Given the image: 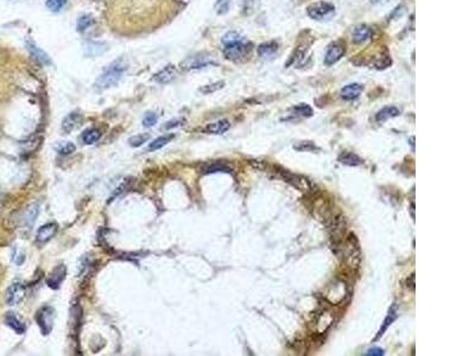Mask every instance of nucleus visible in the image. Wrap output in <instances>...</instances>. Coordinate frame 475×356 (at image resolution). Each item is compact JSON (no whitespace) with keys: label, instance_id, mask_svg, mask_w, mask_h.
Wrapping results in <instances>:
<instances>
[{"label":"nucleus","instance_id":"obj_1","mask_svg":"<svg viewBox=\"0 0 475 356\" xmlns=\"http://www.w3.org/2000/svg\"><path fill=\"white\" fill-rule=\"evenodd\" d=\"M126 69V62L124 59H116L112 64H109L108 68L98 77L97 82H95V88L98 91H106L110 87L118 85V82L122 79Z\"/></svg>","mask_w":475,"mask_h":356},{"label":"nucleus","instance_id":"obj_2","mask_svg":"<svg viewBox=\"0 0 475 356\" xmlns=\"http://www.w3.org/2000/svg\"><path fill=\"white\" fill-rule=\"evenodd\" d=\"M342 258L351 268H358L361 262V250L359 241L354 234H349L339 247Z\"/></svg>","mask_w":475,"mask_h":356},{"label":"nucleus","instance_id":"obj_3","mask_svg":"<svg viewBox=\"0 0 475 356\" xmlns=\"http://www.w3.org/2000/svg\"><path fill=\"white\" fill-rule=\"evenodd\" d=\"M251 51L250 44L245 43L243 40L233 42V43L226 44L223 48V55L227 59L233 62H240L247 57Z\"/></svg>","mask_w":475,"mask_h":356},{"label":"nucleus","instance_id":"obj_4","mask_svg":"<svg viewBox=\"0 0 475 356\" xmlns=\"http://www.w3.org/2000/svg\"><path fill=\"white\" fill-rule=\"evenodd\" d=\"M308 16L312 19L323 22V20L330 19L335 14V7L333 4L327 1H317L309 5L307 8Z\"/></svg>","mask_w":475,"mask_h":356},{"label":"nucleus","instance_id":"obj_5","mask_svg":"<svg viewBox=\"0 0 475 356\" xmlns=\"http://www.w3.org/2000/svg\"><path fill=\"white\" fill-rule=\"evenodd\" d=\"M279 170L280 171H277V172L279 173L280 177L284 179L285 182H288V183L294 185L296 189H298L300 191H302V193H306V194L310 193V191L313 190L312 183H310V182L308 181L304 176L297 175V173H292L288 171V170L282 169V167H279Z\"/></svg>","mask_w":475,"mask_h":356},{"label":"nucleus","instance_id":"obj_6","mask_svg":"<svg viewBox=\"0 0 475 356\" xmlns=\"http://www.w3.org/2000/svg\"><path fill=\"white\" fill-rule=\"evenodd\" d=\"M346 229H347V218L343 215H337L333 218L330 224V235L333 239V250L340 247L342 242V236L345 235Z\"/></svg>","mask_w":475,"mask_h":356},{"label":"nucleus","instance_id":"obj_7","mask_svg":"<svg viewBox=\"0 0 475 356\" xmlns=\"http://www.w3.org/2000/svg\"><path fill=\"white\" fill-rule=\"evenodd\" d=\"M53 313L55 311L52 306H43L36 313V322L43 335H49L53 327Z\"/></svg>","mask_w":475,"mask_h":356},{"label":"nucleus","instance_id":"obj_8","mask_svg":"<svg viewBox=\"0 0 475 356\" xmlns=\"http://www.w3.org/2000/svg\"><path fill=\"white\" fill-rule=\"evenodd\" d=\"M215 62L211 59V57L206 55H196L191 56L184 59L181 63V68L183 70H193V69H201V68L208 67V65H213Z\"/></svg>","mask_w":475,"mask_h":356},{"label":"nucleus","instance_id":"obj_9","mask_svg":"<svg viewBox=\"0 0 475 356\" xmlns=\"http://www.w3.org/2000/svg\"><path fill=\"white\" fill-rule=\"evenodd\" d=\"M26 295V289L23 284L16 283L12 284V285L8 287L7 291H6V303L8 305H17L19 304L20 302L23 301L24 297Z\"/></svg>","mask_w":475,"mask_h":356},{"label":"nucleus","instance_id":"obj_10","mask_svg":"<svg viewBox=\"0 0 475 356\" xmlns=\"http://www.w3.org/2000/svg\"><path fill=\"white\" fill-rule=\"evenodd\" d=\"M346 52V47L342 42H335L328 48L327 53L324 56V63L327 65H333L342 58Z\"/></svg>","mask_w":475,"mask_h":356},{"label":"nucleus","instance_id":"obj_11","mask_svg":"<svg viewBox=\"0 0 475 356\" xmlns=\"http://www.w3.org/2000/svg\"><path fill=\"white\" fill-rule=\"evenodd\" d=\"M65 274H67V268L64 265H58L52 271L49 277L47 278V284L50 289L57 290L62 282L65 279Z\"/></svg>","mask_w":475,"mask_h":356},{"label":"nucleus","instance_id":"obj_12","mask_svg":"<svg viewBox=\"0 0 475 356\" xmlns=\"http://www.w3.org/2000/svg\"><path fill=\"white\" fill-rule=\"evenodd\" d=\"M83 50L87 57H98L108 50V44L105 42H87L83 46Z\"/></svg>","mask_w":475,"mask_h":356},{"label":"nucleus","instance_id":"obj_13","mask_svg":"<svg viewBox=\"0 0 475 356\" xmlns=\"http://www.w3.org/2000/svg\"><path fill=\"white\" fill-rule=\"evenodd\" d=\"M364 91V87L360 83H351V85L345 86L340 92L341 99L346 101H352L358 99Z\"/></svg>","mask_w":475,"mask_h":356},{"label":"nucleus","instance_id":"obj_14","mask_svg":"<svg viewBox=\"0 0 475 356\" xmlns=\"http://www.w3.org/2000/svg\"><path fill=\"white\" fill-rule=\"evenodd\" d=\"M57 232V224L56 223H47L42 226L40 229L37 230V235H36V240L41 244L50 241L53 238V235Z\"/></svg>","mask_w":475,"mask_h":356},{"label":"nucleus","instance_id":"obj_15","mask_svg":"<svg viewBox=\"0 0 475 356\" xmlns=\"http://www.w3.org/2000/svg\"><path fill=\"white\" fill-rule=\"evenodd\" d=\"M177 76V69H176L175 65L169 64L166 65L165 68H163L159 73H157L155 75L154 80L157 81L158 83H162V85H165V83H170L171 81H174Z\"/></svg>","mask_w":475,"mask_h":356},{"label":"nucleus","instance_id":"obj_16","mask_svg":"<svg viewBox=\"0 0 475 356\" xmlns=\"http://www.w3.org/2000/svg\"><path fill=\"white\" fill-rule=\"evenodd\" d=\"M278 52V44L276 42H267V43H263L258 48V55L259 57L265 59V61H270Z\"/></svg>","mask_w":475,"mask_h":356},{"label":"nucleus","instance_id":"obj_17","mask_svg":"<svg viewBox=\"0 0 475 356\" xmlns=\"http://www.w3.org/2000/svg\"><path fill=\"white\" fill-rule=\"evenodd\" d=\"M82 124V116L77 113H70L62 121V130L64 133H70L75 131Z\"/></svg>","mask_w":475,"mask_h":356},{"label":"nucleus","instance_id":"obj_18","mask_svg":"<svg viewBox=\"0 0 475 356\" xmlns=\"http://www.w3.org/2000/svg\"><path fill=\"white\" fill-rule=\"evenodd\" d=\"M346 295V286L343 283H335L330 287V290L327 293V298L329 299L330 303L337 304L342 301Z\"/></svg>","mask_w":475,"mask_h":356},{"label":"nucleus","instance_id":"obj_19","mask_svg":"<svg viewBox=\"0 0 475 356\" xmlns=\"http://www.w3.org/2000/svg\"><path fill=\"white\" fill-rule=\"evenodd\" d=\"M231 127V124H229L228 120L226 119H221V120H217L215 122H211L206 126L205 132L208 134H222L227 132Z\"/></svg>","mask_w":475,"mask_h":356},{"label":"nucleus","instance_id":"obj_20","mask_svg":"<svg viewBox=\"0 0 475 356\" xmlns=\"http://www.w3.org/2000/svg\"><path fill=\"white\" fill-rule=\"evenodd\" d=\"M372 37V29L367 25H359L354 29L353 31V41L354 43L361 44L365 43Z\"/></svg>","mask_w":475,"mask_h":356},{"label":"nucleus","instance_id":"obj_21","mask_svg":"<svg viewBox=\"0 0 475 356\" xmlns=\"http://www.w3.org/2000/svg\"><path fill=\"white\" fill-rule=\"evenodd\" d=\"M38 214H40V205L37 203H32L25 209L23 215V224L31 227L36 222Z\"/></svg>","mask_w":475,"mask_h":356},{"label":"nucleus","instance_id":"obj_22","mask_svg":"<svg viewBox=\"0 0 475 356\" xmlns=\"http://www.w3.org/2000/svg\"><path fill=\"white\" fill-rule=\"evenodd\" d=\"M5 323L6 324L8 325V327H10L12 330L13 331H16L17 334H24L25 333V325H24V323L20 321L19 318H18V317L14 315L13 312H7L6 313V316H5Z\"/></svg>","mask_w":475,"mask_h":356},{"label":"nucleus","instance_id":"obj_23","mask_svg":"<svg viewBox=\"0 0 475 356\" xmlns=\"http://www.w3.org/2000/svg\"><path fill=\"white\" fill-rule=\"evenodd\" d=\"M26 46H28V49H29V51L31 52V55L34 56V57L37 59V61H40L41 63H43V64L52 63L49 56H48L47 53L41 49V48H38L35 43H32L31 41L26 42Z\"/></svg>","mask_w":475,"mask_h":356},{"label":"nucleus","instance_id":"obj_24","mask_svg":"<svg viewBox=\"0 0 475 356\" xmlns=\"http://www.w3.org/2000/svg\"><path fill=\"white\" fill-rule=\"evenodd\" d=\"M399 114H400L399 108H397V107L394 106H386L384 107V108H381L377 113V115H375V120H377L378 122H385L386 120H388V119L396 118V116H398Z\"/></svg>","mask_w":475,"mask_h":356},{"label":"nucleus","instance_id":"obj_25","mask_svg":"<svg viewBox=\"0 0 475 356\" xmlns=\"http://www.w3.org/2000/svg\"><path fill=\"white\" fill-rule=\"evenodd\" d=\"M339 161L343 164V165L348 166H359L364 163L359 155L353 153V152H342V153L339 155Z\"/></svg>","mask_w":475,"mask_h":356},{"label":"nucleus","instance_id":"obj_26","mask_svg":"<svg viewBox=\"0 0 475 356\" xmlns=\"http://www.w3.org/2000/svg\"><path fill=\"white\" fill-rule=\"evenodd\" d=\"M175 138V136L174 134H168V136H162V137H158V138H156L155 140H152V142L149 144V146H148V151L149 152H154V151H157V150H159V149H162L164 148V146L165 145H168V144L171 142L172 139Z\"/></svg>","mask_w":475,"mask_h":356},{"label":"nucleus","instance_id":"obj_27","mask_svg":"<svg viewBox=\"0 0 475 356\" xmlns=\"http://www.w3.org/2000/svg\"><path fill=\"white\" fill-rule=\"evenodd\" d=\"M101 131L99 128H88L82 133V140L86 145H92L101 138Z\"/></svg>","mask_w":475,"mask_h":356},{"label":"nucleus","instance_id":"obj_28","mask_svg":"<svg viewBox=\"0 0 475 356\" xmlns=\"http://www.w3.org/2000/svg\"><path fill=\"white\" fill-rule=\"evenodd\" d=\"M397 316H398V313H397V310H396V306H393L391 307L390 311H388V315L386 316V318H385V321H384V324H382V327L380 330H379V333L377 335V337H375V340H378L379 337H381L382 335L385 334V331L387 330V328L390 327L391 324H392V323L396 321L397 319Z\"/></svg>","mask_w":475,"mask_h":356},{"label":"nucleus","instance_id":"obj_29","mask_svg":"<svg viewBox=\"0 0 475 356\" xmlns=\"http://www.w3.org/2000/svg\"><path fill=\"white\" fill-rule=\"evenodd\" d=\"M215 172H227L231 173L232 169L229 166L225 165L222 163H211L208 164L207 166L203 167L202 173L203 175H208V173H215Z\"/></svg>","mask_w":475,"mask_h":356},{"label":"nucleus","instance_id":"obj_30","mask_svg":"<svg viewBox=\"0 0 475 356\" xmlns=\"http://www.w3.org/2000/svg\"><path fill=\"white\" fill-rule=\"evenodd\" d=\"M291 110H292L291 115L295 116V118H297V116H300V118H309V116H312L314 114L313 108L307 103L298 104V106L294 107Z\"/></svg>","mask_w":475,"mask_h":356},{"label":"nucleus","instance_id":"obj_31","mask_svg":"<svg viewBox=\"0 0 475 356\" xmlns=\"http://www.w3.org/2000/svg\"><path fill=\"white\" fill-rule=\"evenodd\" d=\"M223 87H225V82H223V81H217V82L211 83V85L202 86L201 88H200V92H201L202 94H213V93L222 89Z\"/></svg>","mask_w":475,"mask_h":356},{"label":"nucleus","instance_id":"obj_32","mask_svg":"<svg viewBox=\"0 0 475 356\" xmlns=\"http://www.w3.org/2000/svg\"><path fill=\"white\" fill-rule=\"evenodd\" d=\"M55 149H56V151H57L59 154L68 155V154L73 153V152H75L76 146L74 145L73 143H70V142H63V143L58 144V145H56Z\"/></svg>","mask_w":475,"mask_h":356},{"label":"nucleus","instance_id":"obj_33","mask_svg":"<svg viewBox=\"0 0 475 356\" xmlns=\"http://www.w3.org/2000/svg\"><path fill=\"white\" fill-rule=\"evenodd\" d=\"M93 23H94L93 17L89 16V14H85V16L80 17L79 19H77V25H76L77 31L79 32L86 31V30H87Z\"/></svg>","mask_w":475,"mask_h":356},{"label":"nucleus","instance_id":"obj_34","mask_svg":"<svg viewBox=\"0 0 475 356\" xmlns=\"http://www.w3.org/2000/svg\"><path fill=\"white\" fill-rule=\"evenodd\" d=\"M150 139V134L149 133H143V134H138V136H134L132 138L128 139V143H130L131 146L133 148H139V146L144 145V144Z\"/></svg>","mask_w":475,"mask_h":356},{"label":"nucleus","instance_id":"obj_35","mask_svg":"<svg viewBox=\"0 0 475 356\" xmlns=\"http://www.w3.org/2000/svg\"><path fill=\"white\" fill-rule=\"evenodd\" d=\"M68 0H47V7L53 12H58L64 7Z\"/></svg>","mask_w":475,"mask_h":356},{"label":"nucleus","instance_id":"obj_36","mask_svg":"<svg viewBox=\"0 0 475 356\" xmlns=\"http://www.w3.org/2000/svg\"><path fill=\"white\" fill-rule=\"evenodd\" d=\"M229 5L231 1L229 0H217L215 4V10H216L217 14H225L229 10Z\"/></svg>","mask_w":475,"mask_h":356},{"label":"nucleus","instance_id":"obj_37","mask_svg":"<svg viewBox=\"0 0 475 356\" xmlns=\"http://www.w3.org/2000/svg\"><path fill=\"white\" fill-rule=\"evenodd\" d=\"M157 120H158V115L156 114V113L149 112L146 113L144 119H143V125H144L145 127H152L157 124Z\"/></svg>","mask_w":475,"mask_h":356},{"label":"nucleus","instance_id":"obj_38","mask_svg":"<svg viewBox=\"0 0 475 356\" xmlns=\"http://www.w3.org/2000/svg\"><path fill=\"white\" fill-rule=\"evenodd\" d=\"M240 40H243V38H241V36L239 35L238 32L231 31V32H227V34L222 37V44L223 46H226V44L233 43V42H237Z\"/></svg>","mask_w":475,"mask_h":356},{"label":"nucleus","instance_id":"obj_39","mask_svg":"<svg viewBox=\"0 0 475 356\" xmlns=\"http://www.w3.org/2000/svg\"><path fill=\"white\" fill-rule=\"evenodd\" d=\"M294 149L297 151H313V150H317L315 144L312 142H302L298 145H294Z\"/></svg>","mask_w":475,"mask_h":356},{"label":"nucleus","instance_id":"obj_40","mask_svg":"<svg viewBox=\"0 0 475 356\" xmlns=\"http://www.w3.org/2000/svg\"><path fill=\"white\" fill-rule=\"evenodd\" d=\"M259 5V0H244V11L246 12L247 14H250L251 12H253L258 7Z\"/></svg>","mask_w":475,"mask_h":356},{"label":"nucleus","instance_id":"obj_41","mask_svg":"<svg viewBox=\"0 0 475 356\" xmlns=\"http://www.w3.org/2000/svg\"><path fill=\"white\" fill-rule=\"evenodd\" d=\"M183 121H184L183 119H175V120L166 122V124L164 125V128H165V130H170V128L178 127V126H181L182 124H183Z\"/></svg>","mask_w":475,"mask_h":356},{"label":"nucleus","instance_id":"obj_42","mask_svg":"<svg viewBox=\"0 0 475 356\" xmlns=\"http://www.w3.org/2000/svg\"><path fill=\"white\" fill-rule=\"evenodd\" d=\"M366 354H367V355H371V356H381V355H384V349H381V348H371V349H369V351H367Z\"/></svg>","mask_w":475,"mask_h":356},{"label":"nucleus","instance_id":"obj_43","mask_svg":"<svg viewBox=\"0 0 475 356\" xmlns=\"http://www.w3.org/2000/svg\"><path fill=\"white\" fill-rule=\"evenodd\" d=\"M406 284H408L406 286L410 287L411 290H415V285H416V284H415V273H412L411 276L406 279Z\"/></svg>","mask_w":475,"mask_h":356},{"label":"nucleus","instance_id":"obj_44","mask_svg":"<svg viewBox=\"0 0 475 356\" xmlns=\"http://www.w3.org/2000/svg\"><path fill=\"white\" fill-rule=\"evenodd\" d=\"M125 187H126V182H125V183H122V184L120 185V188H118V189H116V190H121L120 193H122V191H124L122 189H125ZM118 194H119V191H115V193L112 195V197H109V201H108V202L113 201V199H114L115 196H118Z\"/></svg>","mask_w":475,"mask_h":356},{"label":"nucleus","instance_id":"obj_45","mask_svg":"<svg viewBox=\"0 0 475 356\" xmlns=\"http://www.w3.org/2000/svg\"><path fill=\"white\" fill-rule=\"evenodd\" d=\"M369 1H371V4L373 5H382V4H386V2L390 1V0H369Z\"/></svg>","mask_w":475,"mask_h":356},{"label":"nucleus","instance_id":"obj_46","mask_svg":"<svg viewBox=\"0 0 475 356\" xmlns=\"http://www.w3.org/2000/svg\"><path fill=\"white\" fill-rule=\"evenodd\" d=\"M411 215L412 218H415V203H411Z\"/></svg>","mask_w":475,"mask_h":356},{"label":"nucleus","instance_id":"obj_47","mask_svg":"<svg viewBox=\"0 0 475 356\" xmlns=\"http://www.w3.org/2000/svg\"><path fill=\"white\" fill-rule=\"evenodd\" d=\"M415 137H412L411 138V145H412V150H415Z\"/></svg>","mask_w":475,"mask_h":356}]
</instances>
